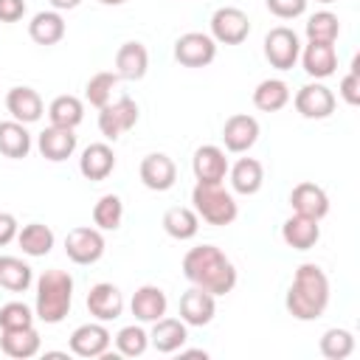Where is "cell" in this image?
Returning a JSON list of instances; mask_svg holds the SVG:
<instances>
[{"instance_id":"cell-19","label":"cell","mask_w":360,"mask_h":360,"mask_svg":"<svg viewBox=\"0 0 360 360\" xmlns=\"http://www.w3.org/2000/svg\"><path fill=\"white\" fill-rule=\"evenodd\" d=\"M290 205H292V214H301V217H309L318 222L329 214V197L315 183H298L290 191Z\"/></svg>"},{"instance_id":"cell-32","label":"cell","mask_w":360,"mask_h":360,"mask_svg":"<svg viewBox=\"0 0 360 360\" xmlns=\"http://www.w3.org/2000/svg\"><path fill=\"white\" fill-rule=\"evenodd\" d=\"M31 152V135L25 129V124L20 121H0V155L20 160Z\"/></svg>"},{"instance_id":"cell-30","label":"cell","mask_w":360,"mask_h":360,"mask_svg":"<svg viewBox=\"0 0 360 360\" xmlns=\"http://www.w3.org/2000/svg\"><path fill=\"white\" fill-rule=\"evenodd\" d=\"M53 242H56L53 231L48 225H42V222H28V225H22L17 231V245L22 248L25 256H34V259L48 256L51 248H53Z\"/></svg>"},{"instance_id":"cell-47","label":"cell","mask_w":360,"mask_h":360,"mask_svg":"<svg viewBox=\"0 0 360 360\" xmlns=\"http://www.w3.org/2000/svg\"><path fill=\"white\" fill-rule=\"evenodd\" d=\"M318 3H338V0H318Z\"/></svg>"},{"instance_id":"cell-40","label":"cell","mask_w":360,"mask_h":360,"mask_svg":"<svg viewBox=\"0 0 360 360\" xmlns=\"http://www.w3.org/2000/svg\"><path fill=\"white\" fill-rule=\"evenodd\" d=\"M34 309L22 301H8L0 307V332L3 329H22V326H34Z\"/></svg>"},{"instance_id":"cell-1","label":"cell","mask_w":360,"mask_h":360,"mask_svg":"<svg viewBox=\"0 0 360 360\" xmlns=\"http://www.w3.org/2000/svg\"><path fill=\"white\" fill-rule=\"evenodd\" d=\"M183 276L194 287L211 292L214 298L217 295H228L236 287V267H233V262L217 245H197V248H191L183 256Z\"/></svg>"},{"instance_id":"cell-2","label":"cell","mask_w":360,"mask_h":360,"mask_svg":"<svg viewBox=\"0 0 360 360\" xmlns=\"http://www.w3.org/2000/svg\"><path fill=\"white\" fill-rule=\"evenodd\" d=\"M284 307L295 321H318L329 307V278H326V273L312 262L301 264L292 276Z\"/></svg>"},{"instance_id":"cell-37","label":"cell","mask_w":360,"mask_h":360,"mask_svg":"<svg viewBox=\"0 0 360 360\" xmlns=\"http://www.w3.org/2000/svg\"><path fill=\"white\" fill-rule=\"evenodd\" d=\"M321 354L326 360H346L352 352H354V335L349 329H340V326H332L321 335Z\"/></svg>"},{"instance_id":"cell-11","label":"cell","mask_w":360,"mask_h":360,"mask_svg":"<svg viewBox=\"0 0 360 360\" xmlns=\"http://www.w3.org/2000/svg\"><path fill=\"white\" fill-rule=\"evenodd\" d=\"M292 104H295L298 115L312 118V121H321V118H329V115L335 112L338 98H335V93H332L326 84L309 82V84H304V87L295 93Z\"/></svg>"},{"instance_id":"cell-42","label":"cell","mask_w":360,"mask_h":360,"mask_svg":"<svg viewBox=\"0 0 360 360\" xmlns=\"http://www.w3.org/2000/svg\"><path fill=\"white\" fill-rule=\"evenodd\" d=\"M270 14H276L278 20H295L307 11V0H264Z\"/></svg>"},{"instance_id":"cell-6","label":"cell","mask_w":360,"mask_h":360,"mask_svg":"<svg viewBox=\"0 0 360 360\" xmlns=\"http://www.w3.org/2000/svg\"><path fill=\"white\" fill-rule=\"evenodd\" d=\"M301 56V42H298V34L287 25H276L267 31L264 37V59L276 68V70H290L295 68Z\"/></svg>"},{"instance_id":"cell-44","label":"cell","mask_w":360,"mask_h":360,"mask_svg":"<svg viewBox=\"0 0 360 360\" xmlns=\"http://www.w3.org/2000/svg\"><path fill=\"white\" fill-rule=\"evenodd\" d=\"M17 231H20L17 217L8 214V211H0V248H6L8 242H14L17 239Z\"/></svg>"},{"instance_id":"cell-28","label":"cell","mask_w":360,"mask_h":360,"mask_svg":"<svg viewBox=\"0 0 360 360\" xmlns=\"http://www.w3.org/2000/svg\"><path fill=\"white\" fill-rule=\"evenodd\" d=\"M65 31H68V25H65V20H62V14L56 8L37 11L31 17V22H28V37L37 45H56V42H62Z\"/></svg>"},{"instance_id":"cell-41","label":"cell","mask_w":360,"mask_h":360,"mask_svg":"<svg viewBox=\"0 0 360 360\" xmlns=\"http://www.w3.org/2000/svg\"><path fill=\"white\" fill-rule=\"evenodd\" d=\"M338 93H340V98H343L349 107H357V104H360V59H357V56H354V62H352V70L340 79Z\"/></svg>"},{"instance_id":"cell-8","label":"cell","mask_w":360,"mask_h":360,"mask_svg":"<svg viewBox=\"0 0 360 360\" xmlns=\"http://www.w3.org/2000/svg\"><path fill=\"white\" fill-rule=\"evenodd\" d=\"M65 253L73 264H96L104 256V236L93 225L70 228L65 236Z\"/></svg>"},{"instance_id":"cell-33","label":"cell","mask_w":360,"mask_h":360,"mask_svg":"<svg viewBox=\"0 0 360 360\" xmlns=\"http://www.w3.org/2000/svg\"><path fill=\"white\" fill-rule=\"evenodd\" d=\"M48 118L53 127H68V129H76L84 118V104L82 98L65 93V96H56L51 104H48Z\"/></svg>"},{"instance_id":"cell-45","label":"cell","mask_w":360,"mask_h":360,"mask_svg":"<svg viewBox=\"0 0 360 360\" xmlns=\"http://www.w3.org/2000/svg\"><path fill=\"white\" fill-rule=\"evenodd\" d=\"M48 3H51L56 11H70V8H76L82 0H48Z\"/></svg>"},{"instance_id":"cell-23","label":"cell","mask_w":360,"mask_h":360,"mask_svg":"<svg viewBox=\"0 0 360 360\" xmlns=\"http://www.w3.org/2000/svg\"><path fill=\"white\" fill-rule=\"evenodd\" d=\"M146 68H149V51L143 42H124L118 51H115V73L118 79H127V82H138L146 76Z\"/></svg>"},{"instance_id":"cell-29","label":"cell","mask_w":360,"mask_h":360,"mask_svg":"<svg viewBox=\"0 0 360 360\" xmlns=\"http://www.w3.org/2000/svg\"><path fill=\"white\" fill-rule=\"evenodd\" d=\"M163 231H166L172 239H177V242H188V239H194L197 231H200V217H197V211L188 208V205H172V208H166V214H163Z\"/></svg>"},{"instance_id":"cell-7","label":"cell","mask_w":360,"mask_h":360,"mask_svg":"<svg viewBox=\"0 0 360 360\" xmlns=\"http://www.w3.org/2000/svg\"><path fill=\"white\" fill-rule=\"evenodd\" d=\"M250 34V20L236 6H222L211 14V39L217 45H239Z\"/></svg>"},{"instance_id":"cell-18","label":"cell","mask_w":360,"mask_h":360,"mask_svg":"<svg viewBox=\"0 0 360 360\" xmlns=\"http://www.w3.org/2000/svg\"><path fill=\"white\" fill-rule=\"evenodd\" d=\"M6 110L11 112L14 121H20V124H34V121L42 118L45 104H42V96H39L34 87L20 84V87H11V90L6 93Z\"/></svg>"},{"instance_id":"cell-39","label":"cell","mask_w":360,"mask_h":360,"mask_svg":"<svg viewBox=\"0 0 360 360\" xmlns=\"http://www.w3.org/2000/svg\"><path fill=\"white\" fill-rule=\"evenodd\" d=\"M115 349H118L121 357H141L149 349V335L138 323L121 326L118 335H115Z\"/></svg>"},{"instance_id":"cell-38","label":"cell","mask_w":360,"mask_h":360,"mask_svg":"<svg viewBox=\"0 0 360 360\" xmlns=\"http://www.w3.org/2000/svg\"><path fill=\"white\" fill-rule=\"evenodd\" d=\"M304 31H307V39L309 42H335L338 34H340V20H338V14H332V11L323 8V11H315L307 20Z\"/></svg>"},{"instance_id":"cell-43","label":"cell","mask_w":360,"mask_h":360,"mask_svg":"<svg viewBox=\"0 0 360 360\" xmlns=\"http://www.w3.org/2000/svg\"><path fill=\"white\" fill-rule=\"evenodd\" d=\"M25 17V0H0V22H17Z\"/></svg>"},{"instance_id":"cell-16","label":"cell","mask_w":360,"mask_h":360,"mask_svg":"<svg viewBox=\"0 0 360 360\" xmlns=\"http://www.w3.org/2000/svg\"><path fill=\"white\" fill-rule=\"evenodd\" d=\"M37 149L45 160L51 163H62L76 152V132L68 127H45L37 138Z\"/></svg>"},{"instance_id":"cell-20","label":"cell","mask_w":360,"mask_h":360,"mask_svg":"<svg viewBox=\"0 0 360 360\" xmlns=\"http://www.w3.org/2000/svg\"><path fill=\"white\" fill-rule=\"evenodd\" d=\"M301 65L307 70V76L312 79H326L338 70V51L335 42H307L301 48Z\"/></svg>"},{"instance_id":"cell-46","label":"cell","mask_w":360,"mask_h":360,"mask_svg":"<svg viewBox=\"0 0 360 360\" xmlns=\"http://www.w3.org/2000/svg\"><path fill=\"white\" fill-rule=\"evenodd\" d=\"M101 6H121V3H127V0H98Z\"/></svg>"},{"instance_id":"cell-25","label":"cell","mask_w":360,"mask_h":360,"mask_svg":"<svg viewBox=\"0 0 360 360\" xmlns=\"http://www.w3.org/2000/svg\"><path fill=\"white\" fill-rule=\"evenodd\" d=\"M0 349L3 354L14 357V360H28L34 354H39L42 349V338L34 326H22V329H3L0 335Z\"/></svg>"},{"instance_id":"cell-10","label":"cell","mask_w":360,"mask_h":360,"mask_svg":"<svg viewBox=\"0 0 360 360\" xmlns=\"http://www.w3.org/2000/svg\"><path fill=\"white\" fill-rule=\"evenodd\" d=\"M110 343H112V335L101 321H90V323L76 326L70 332V340H68V346L76 357H90V360L107 354Z\"/></svg>"},{"instance_id":"cell-3","label":"cell","mask_w":360,"mask_h":360,"mask_svg":"<svg viewBox=\"0 0 360 360\" xmlns=\"http://www.w3.org/2000/svg\"><path fill=\"white\" fill-rule=\"evenodd\" d=\"M73 304V276L68 270L51 267L37 278V301L34 315L42 323H59L68 318Z\"/></svg>"},{"instance_id":"cell-34","label":"cell","mask_w":360,"mask_h":360,"mask_svg":"<svg viewBox=\"0 0 360 360\" xmlns=\"http://www.w3.org/2000/svg\"><path fill=\"white\" fill-rule=\"evenodd\" d=\"M34 281L31 267L17 256H0V287L11 292H25Z\"/></svg>"},{"instance_id":"cell-9","label":"cell","mask_w":360,"mask_h":360,"mask_svg":"<svg viewBox=\"0 0 360 360\" xmlns=\"http://www.w3.org/2000/svg\"><path fill=\"white\" fill-rule=\"evenodd\" d=\"M174 59L183 68H208L217 59V42L211 39V34L202 31L180 34L174 42Z\"/></svg>"},{"instance_id":"cell-5","label":"cell","mask_w":360,"mask_h":360,"mask_svg":"<svg viewBox=\"0 0 360 360\" xmlns=\"http://www.w3.org/2000/svg\"><path fill=\"white\" fill-rule=\"evenodd\" d=\"M138 124V104L129 96H118L115 101L98 110V132L107 141H118Z\"/></svg>"},{"instance_id":"cell-12","label":"cell","mask_w":360,"mask_h":360,"mask_svg":"<svg viewBox=\"0 0 360 360\" xmlns=\"http://www.w3.org/2000/svg\"><path fill=\"white\" fill-rule=\"evenodd\" d=\"M259 141V121L248 112H236L231 118H225L222 124V143L228 152L233 155H242L248 152L253 143Z\"/></svg>"},{"instance_id":"cell-17","label":"cell","mask_w":360,"mask_h":360,"mask_svg":"<svg viewBox=\"0 0 360 360\" xmlns=\"http://www.w3.org/2000/svg\"><path fill=\"white\" fill-rule=\"evenodd\" d=\"M191 172L197 177V183H222L225 174H228V158H225V149L214 146V143H205L194 152L191 158Z\"/></svg>"},{"instance_id":"cell-36","label":"cell","mask_w":360,"mask_h":360,"mask_svg":"<svg viewBox=\"0 0 360 360\" xmlns=\"http://www.w3.org/2000/svg\"><path fill=\"white\" fill-rule=\"evenodd\" d=\"M124 219V202L118 194H104L93 205V225L98 231H118Z\"/></svg>"},{"instance_id":"cell-22","label":"cell","mask_w":360,"mask_h":360,"mask_svg":"<svg viewBox=\"0 0 360 360\" xmlns=\"http://www.w3.org/2000/svg\"><path fill=\"white\" fill-rule=\"evenodd\" d=\"M188 340V326L177 318H158L152 323V332H149V343L160 352V354H174L186 346Z\"/></svg>"},{"instance_id":"cell-24","label":"cell","mask_w":360,"mask_h":360,"mask_svg":"<svg viewBox=\"0 0 360 360\" xmlns=\"http://www.w3.org/2000/svg\"><path fill=\"white\" fill-rule=\"evenodd\" d=\"M281 239H284V245L292 248V250H309V248H315L318 239H321V225H318V219L292 214V217H287L284 225H281Z\"/></svg>"},{"instance_id":"cell-27","label":"cell","mask_w":360,"mask_h":360,"mask_svg":"<svg viewBox=\"0 0 360 360\" xmlns=\"http://www.w3.org/2000/svg\"><path fill=\"white\" fill-rule=\"evenodd\" d=\"M228 177H231V188L236 194H256L264 183V166L256 158H239L233 166H228Z\"/></svg>"},{"instance_id":"cell-13","label":"cell","mask_w":360,"mask_h":360,"mask_svg":"<svg viewBox=\"0 0 360 360\" xmlns=\"http://www.w3.org/2000/svg\"><path fill=\"white\" fill-rule=\"evenodd\" d=\"M138 174H141V183L149 191H169L174 186V180H177V166H174V160L169 155L152 152V155H146L141 160Z\"/></svg>"},{"instance_id":"cell-26","label":"cell","mask_w":360,"mask_h":360,"mask_svg":"<svg viewBox=\"0 0 360 360\" xmlns=\"http://www.w3.org/2000/svg\"><path fill=\"white\" fill-rule=\"evenodd\" d=\"M115 169V152L110 143H90L84 146L82 158H79V172L87 177V180H104L110 177V172Z\"/></svg>"},{"instance_id":"cell-14","label":"cell","mask_w":360,"mask_h":360,"mask_svg":"<svg viewBox=\"0 0 360 360\" xmlns=\"http://www.w3.org/2000/svg\"><path fill=\"white\" fill-rule=\"evenodd\" d=\"M87 309H90V315H93L96 321H101V323L115 321V318H121V312H124V295H121V290H118L115 284L98 281V284H93L90 292H87Z\"/></svg>"},{"instance_id":"cell-15","label":"cell","mask_w":360,"mask_h":360,"mask_svg":"<svg viewBox=\"0 0 360 360\" xmlns=\"http://www.w3.org/2000/svg\"><path fill=\"white\" fill-rule=\"evenodd\" d=\"M214 315H217V301L211 292L191 284V290L180 295V321L186 326H208Z\"/></svg>"},{"instance_id":"cell-31","label":"cell","mask_w":360,"mask_h":360,"mask_svg":"<svg viewBox=\"0 0 360 360\" xmlns=\"http://www.w3.org/2000/svg\"><path fill=\"white\" fill-rule=\"evenodd\" d=\"M290 104V87L281 79H264L253 90V107L262 112H278Z\"/></svg>"},{"instance_id":"cell-4","label":"cell","mask_w":360,"mask_h":360,"mask_svg":"<svg viewBox=\"0 0 360 360\" xmlns=\"http://www.w3.org/2000/svg\"><path fill=\"white\" fill-rule=\"evenodd\" d=\"M191 208L208 225H231L239 217V205L222 183H197L191 188Z\"/></svg>"},{"instance_id":"cell-35","label":"cell","mask_w":360,"mask_h":360,"mask_svg":"<svg viewBox=\"0 0 360 360\" xmlns=\"http://www.w3.org/2000/svg\"><path fill=\"white\" fill-rule=\"evenodd\" d=\"M118 73L115 70H98V73H93L90 79H87V84H84V98L96 107V110H101L104 104H110L112 101V90L118 87Z\"/></svg>"},{"instance_id":"cell-21","label":"cell","mask_w":360,"mask_h":360,"mask_svg":"<svg viewBox=\"0 0 360 360\" xmlns=\"http://www.w3.org/2000/svg\"><path fill=\"white\" fill-rule=\"evenodd\" d=\"M129 309H132V315H135L141 323H155L158 318L166 315V309H169V298H166V292H163L160 287H155V284H143V287H138V290L132 292Z\"/></svg>"}]
</instances>
